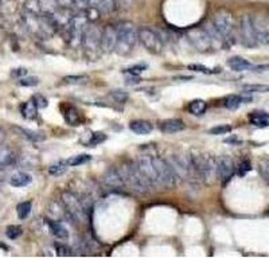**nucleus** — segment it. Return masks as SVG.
<instances>
[{
	"instance_id": "obj_45",
	"label": "nucleus",
	"mask_w": 269,
	"mask_h": 269,
	"mask_svg": "<svg viewBox=\"0 0 269 269\" xmlns=\"http://www.w3.org/2000/svg\"><path fill=\"white\" fill-rule=\"evenodd\" d=\"M33 102L37 105V108H47V105H49V101L43 97L42 94H35V96H33Z\"/></svg>"
},
{
	"instance_id": "obj_14",
	"label": "nucleus",
	"mask_w": 269,
	"mask_h": 269,
	"mask_svg": "<svg viewBox=\"0 0 269 269\" xmlns=\"http://www.w3.org/2000/svg\"><path fill=\"white\" fill-rule=\"evenodd\" d=\"M117 43V30L116 26H105L101 31V39H100V46L102 53H112L115 51Z\"/></svg>"
},
{
	"instance_id": "obj_2",
	"label": "nucleus",
	"mask_w": 269,
	"mask_h": 269,
	"mask_svg": "<svg viewBox=\"0 0 269 269\" xmlns=\"http://www.w3.org/2000/svg\"><path fill=\"white\" fill-rule=\"evenodd\" d=\"M117 170L120 172L121 181L124 183V187H127L128 190L137 193V194H145L152 189V185L141 174L139 167L136 166V163L127 162L124 164H121Z\"/></svg>"
},
{
	"instance_id": "obj_21",
	"label": "nucleus",
	"mask_w": 269,
	"mask_h": 269,
	"mask_svg": "<svg viewBox=\"0 0 269 269\" xmlns=\"http://www.w3.org/2000/svg\"><path fill=\"white\" fill-rule=\"evenodd\" d=\"M130 130L136 134H148L152 132L153 127L149 121L134 120L130 124Z\"/></svg>"
},
{
	"instance_id": "obj_5",
	"label": "nucleus",
	"mask_w": 269,
	"mask_h": 269,
	"mask_svg": "<svg viewBox=\"0 0 269 269\" xmlns=\"http://www.w3.org/2000/svg\"><path fill=\"white\" fill-rule=\"evenodd\" d=\"M100 39H101V30L96 26H86L81 38V46L89 60H97L100 56L101 53Z\"/></svg>"
},
{
	"instance_id": "obj_29",
	"label": "nucleus",
	"mask_w": 269,
	"mask_h": 269,
	"mask_svg": "<svg viewBox=\"0 0 269 269\" xmlns=\"http://www.w3.org/2000/svg\"><path fill=\"white\" fill-rule=\"evenodd\" d=\"M64 116H65L66 123H67L69 126H78L79 121H81V117H79L78 111H77V109L73 107L66 108Z\"/></svg>"
},
{
	"instance_id": "obj_20",
	"label": "nucleus",
	"mask_w": 269,
	"mask_h": 269,
	"mask_svg": "<svg viewBox=\"0 0 269 269\" xmlns=\"http://www.w3.org/2000/svg\"><path fill=\"white\" fill-rule=\"evenodd\" d=\"M104 182H105V185L109 186V187H113V189H124V183L121 181L120 172L115 167L109 168V170L105 172Z\"/></svg>"
},
{
	"instance_id": "obj_38",
	"label": "nucleus",
	"mask_w": 269,
	"mask_h": 269,
	"mask_svg": "<svg viewBox=\"0 0 269 269\" xmlns=\"http://www.w3.org/2000/svg\"><path fill=\"white\" fill-rule=\"evenodd\" d=\"M242 90L246 93H267L269 92L268 85H244Z\"/></svg>"
},
{
	"instance_id": "obj_6",
	"label": "nucleus",
	"mask_w": 269,
	"mask_h": 269,
	"mask_svg": "<svg viewBox=\"0 0 269 269\" xmlns=\"http://www.w3.org/2000/svg\"><path fill=\"white\" fill-rule=\"evenodd\" d=\"M62 203H64V215L69 219V222H82L85 219V210L81 204V201L71 193L62 194Z\"/></svg>"
},
{
	"instance_id": "obj_46",
	"label": "nucleus",
	"mask_w": 269,
	"mask_h": 269,
	"mask_svg": "<svg viewBox=\"0 0 269 269\" xmlns=\"http://www.w3.org/2000/svg\"><path fill=\"white\" fill-rule=\"evenodd\" d=\"M105 139H107L105 134H101V132H96V134H93L92 139H90L89 144H90V145H97V144H101L102 141H105Z\"/></svg>"
},
{
	"instance_id": "obj_39",
	"label": "nucleus",
	"mask_w": 269,
	"mask_h": 269,
	"mask_svg": "<svg viewBox=\"0 0 269 269\" xmlns=\"http://www.w3.org/2000/svg\"><path fill=\"white\" fill-rule=\"evenodd\" d=\"M147 67H148L147 64H136V65H132L130 66V67H127L124 71H126V73H130L131 75H139L140 73L145 71Z\"/></svg>"
},
{
	"instance_id": "obj_50",
	"label": "nucleus",
	"mask_w": 269,
	"mask_h": 269,
	"mask_svg": "<svg viewBox=\"0 0 269 269\" xmlns=\"http://www.w3.org/2000/svg\"><path fill=\"white\" fill-rule=\"evenodd\" d=\"M58 5L62 8H70L73 9V4H74V0H57Z\"/></svg>"
},
{
	"instance_id": "obj_27",
	"label": "nucleus",
	"mask_w": 269,
	"mask_h": 269,
	"mask_svg": "<svg viewBox=\"0 0 269 269\" xmlns=\"http://www.w3.org/2000/svg\"><path fill=\"white\" fill-rule=\"evenodd\" d=\"M251 123L253 126L260 127V128H267L269 126V117L267 112H253L251 115Z\"/></svg>"
},
{
	"instance_id": "obj_24",
	"label": "nucleus",
	"mask_w": 269,
	"mask_h": 269,
	"mask_svg": "<svg viewBox=\"0 0 269 269\" xmlns=\"http://www.w3.org/2000/svg\"><path fill=\"white\" fill-rule=\"evenodd\" d=\"M227 65L234 71H245V70H251L253 67L251 62L244 60L242 57H233L227 61Z\"/></svg>"
},
{
	"instance_id": "obj_28",
	"label": "nucleus",
	"mask_w": 269,
	"mask_h": 269,
	"mask_svg": "<svg viewBox=\"0 0 269 269\" xmlns=\"http://www.w3.org/2000/svg\"><path fill=\"white\" fill-rule=\"evenodd\" d=\"M20 112H22V116H23L24 119H27V120H34L38 115V108L33 101H28L24 102L23 105H22Z\"/></svg>"
},
{
	"instance_id": "obj_33",
	"label": "nucleus",
	"mask_w": 269,
	"mask_h": 269,
	"mask_svg": "<svg viewBox=\"0 0 269 269\" xmlns=\"http://www.w3.org/2000/svg\"><path fill=\"white\" fill-rule=\"evenodd\" d=\"M242 101H244V98H242L241 96H234V94H232V96H227V97L225 98L223 105H225L227 109L234 111V109H237V108L241 105Z\"/></svg>"
},
{
	"instance_id": "obj_43",
	"label": "nucleus",
	"mask_w": 269,
	"mask_h": 269,
	"mask_svg": "<svg viewBox=\"0 0 269 269\" xmlns=\"http://www.w3.org/2000/svg\"><path fill=\"white\" fill-rule=\"evenodd\" d=\"M259 170H260L261 177L264 178L265 182L269 181V162L267 159L261 160L260 164H259Z\"/></svg>"
},
{
	"instance_id": "obj_26",
	"label": "nucleus",
	"mask_w": 269,
	"mask_h": 269,
	"mask_svg": "<svg viewBox=\"0 0 269 269\" xmlns=\"http://www.w3.org/2000/svg\"><path fill=\"white\" fill-rule=\"evenodd\" d=\"M31 181H33V178L30 177L28 174H26V172H16L9 179V185L14 186V187H24V186L30 185Z\"/></svg>"
},
{
	"instance_id": "obj_37",
	"label": "nucleus",
	"mask_w": 269,
	"mask_h": 269,
	"mask_svg": "<svg viewBox=\"0 0 269 269\" xmlns=\"http://www.w3.org/2000/svg\"><path fill=\"white\" fill-rule=\"evenodd\" d=\"M189 69L193 71H198V73H203V74H215L219 73V69H210L207 66L201 65V64H191L189 65Z\"/></svg>"
},
{
	"instance_id": "obj_51",
	"label": "nucleus",
	"mask_w": 269,
	"mask_h": 269,
	"mask_svg": "<svg viewBox=\"0 0 269 269\" xmlns=\"http://www.w3.org/2000/svg\"><path fill=\"white\" fill-rule=\"evenodd\" d=\"M57 253H58V256H69L70 255V251L69 248L65 245H57Z\"/></svg>"
},
{
	"instance_id": "obj_41",
	"label": "nucleus",
	"mask_w": 269,
	"mask_h": 269,
	"mask_svg": "<svg viewBox=\"0 0 269 269\" xmlns=\"http://www.w3.org/2000/svg\"><path fill=\"white\" fill-rule=\"evenodd\" d=\"M22 233H23L22 227L18 226V225H11V226L7 227V232H5V234H7V237L11 238V240H15V238H18Z\"/></svg>"
},
{
	"instance_id": "obj_53",
	"label": "nucleus",
	"mask_w": 269,
	"mask_h": 269,
	"mask_svg": "<svg viewBox=\"0 0 269 269\" xmlns=\"http://www.w3.org/2000/svg\"><path fill=\"white\" fill-rule=\"evenodd\" d=\"M225 143H233V144H237V143H241V141H240V139H238V137H230V139H226V140H225Z\"/></svg>"
},
{
	"instance_id": "obj_25",
	"label": "nucleus",
	"mask_w": 269,
	"mask_h": 269,
	"mask_svg": "<svg viewBox=\"0 0 269 269\" xmlns=\"http://www.w3.org/2000/svg\"><path fill=\"white\" fill-rule=\"evenodd\" d=\"M14 130L18 132L20 137H23V139L28 140V141H33V143H38V141H42V140L45 139V136H43V134H38V132H34V131L26 130V128L15 127Z\"/></svg>"
},
{
	"instance_id": "obj_42",
	"label": "nucleus",
	"mask_w": 269,
	"mask_h": 269,
	"mask_svg": "<svg viewBox=\"0 0 269 269\" xmlns=\"http://www.w3.org/2000/svg\"><path fill=\"white\" fill-rule=\"evenodd\" d=\"M111 97L115 100V102H119V104H124L128 100V94L123 90H113L111 93Z\"/></svg>"
},
{
	"instance_id": "obj_8",
	"label": "nucleus",
	"mask_w": 269,
	"mask_h": 269,
	"mask_svg": "<svg viewBox=\"0 0 269 269\" xmlns=\"http://www.w3.org/2000/svg\"><path fill=\"white\" fill-rule=\"evenodd\" d=\"M89 20L86 18L85 12H79V14L74 15L71 20H70L69 26H67V34H69V43L73 47L81 45V38L84 34L85 28L88 26Z\"/></svg>"
},
{
	"instance_id": "obj_15",
	"label": "nucleus",
	"mask_w": 269,
	"mask_h": 269,
	"mask_svg": "<svg viewBox=\"0 0 269 269\" xmlns=\"http://www.w3.org/2000/svg\"><path fill=\"white\" fill-rule=\"evenodd\" d=\"M215 163H217L218 179H221L222 183H226L227 181H230V178L234 175V171H236L232 158H229L226 155H222V156H218L215 159Z\"/></svg>"
},
{
	"instance_id": "obj_40",
	"label": "nucleus",
	"mask_w": 269,
	"mask_h": 269,
	"mask_svg": "<svg viewBox=\"0 0 269 269\" xmlns=\"http://www.w3.org/2000/svg\"><path fill=\"white\" fill-rule=\"evenodd\" d=\"M20 86H27V88H33V86H37L39 84V78L38 77H22L19 78L18 82Z\"/></svg>"
},
{
	"instance_id": "obj_54",
	"label": "nucleus",
	"mask_w": 269,
	"mask_h": 269,
	"mask_svg": "<svg viewBox=\"0 0 269 269\" xmlns=\"http://www.w3.org/2000/svg\"><path fill=\"white\" fill-rule=\"evenodd\" d=\"M252 69H255L256 71H265V70H268V65L257 66V67H252Z\"/></svg>"
},
{
	"instance_id": "obj_13",
	"label": "nucleus",
	"mask_w": 269,
	"mask_h": 269,
	"mask_svg": "<svg viewBox=\"0 0 269 269\" xmlns=\"http://www.w3.org/2000/svg\"><path fill=\"white\" fill-rule=\"evenodd\" d=\"M136 166L139 167V170L141 171V174H143L144 177L147 178V181L152 185V187L160 186L158 174H156V170L153 167V163L151 156H148V155L140 156V158L137 159V162H136Z\"/></svg>"
},
{
	"instance_id": "obj_19",
	"label": "nucleus",
	"mask_w": 269,
	"mask_h": 269,
	"mask_svg": "<svg viewBox=\"0 0 269 269\" xmlns=\"http://www.w3.org/2000/svg\"><path fill=\"white\" fill-rule=\"evenodd\" d=\"M185 128V123L179 120V119H168V120L160 121V123H159V130L166 134H178V132H182Z\"/></svg>"
},
{
	"instance_id": "obj_3",
	"label": "nucleus",
	"mask_w": 269,
	"mask_h": 269,
	"mask_svg": "<svg viewBox=\"0 0 269 269\" xmlns=\"http://www.w3.org/2000/svg\"><path fill=\"white\" fill-rule=\"evenodd\" d=\"M117 30V43L115 51L120 56H128L136 46L139 41L137 31L139 28L136 27L132 22H121L116 26Z\"/></svg>"
},
{
	"instance_id": "obj_11",
	"label": "nucleus",
	"mask_w": 269,
	"mask_h": 269,
	"mask_svg": "<svg viewBox=\"0 0 269 269\" xmlns=\"http://www.w3.org/2000/svg\"><path fill=\"white\" fill-rule=\"evenodd\" d=\"M240 37H241V43L248 49H253L259 45L257 37H256L255 28L252 23V16L244 15L240 20Z\"/></svg>"
},
{
	"instance_id": "obj_22",
	"label": "nucleus",
	"mask_w": 269,
	"mask_h": 269,
	"mask_svg": "<svg viewBox=\"0 0 269 269\" xmlns=\"http://www.w3.org/2000/svg\"><path fill=\"white\" fill-rule=\"evenodd\" d=\"M47 225H49V229H50L51 234L56 236L57 238L66 240V238L69 237V233L66 230V227L64 226L58 219H49V221H47Z\"/></svg>"
},
{
	"instance_id": "obj_35",
	"label": "nucleus",
	"mask_w": 269,
	"mask_h": 269,
	"mask_svg": "<svg viewBox=\"0 0 269 269\" xmlns=\"http://www.w3.org/2000/svg\"><path fill=\"white\" fill-rule=\"evenodd\" d=\"M24 11L35 15H42L41 5H39V0H27V1L24 3Z\"/></svg>"
},
{
	"instance_id": "obj_9",
	"label": "nucleus",
	"mask_w": 269,
	"mask_h": 269,
	"mask_svg": "<svg viewBox=\"0 0 269 269\" xmlns=\"http://www.w3.org/2000/svg\"><path fill=\"white\" fill-rule=\"evenodd\" d=\"M137 37H139V41L141 42V45L151 54H160L162 53L163 41L156 31H153L148 27H143L137 31Z\"/></svg>"
},
{
	"instance_id": "obj_36",
	"label": "nucleus",
	"mask_w": 269,
	"mask_h": 269,
	"mask_svg": "<svg viewBox=\"0 0 269 269\" xmlns=\"http://www.w3.org/2000/svg\"><path fill=\"white\" fill-rule=\"evenodd\" d=\"M16 211H18V217L20 219H26L31 213V202H22V203L18 204L16 207Z\"/></svg>"
},
{
	"instance_id": "obj_7",
	"label": "nucleus",
	"mask_w": 269,
	"mask_h": 269,
	"mask_svg": "<svg viewBox=\"0 0 269 269\" xmlns=\"http://www.w3.org/2000/svg\"><path fill=\"white\" fill-rule=\"evenodd\" d=\"M151 159H152L153 167H155L156 174H158L159 183L162 186H166V187H170V189H174L178 185L179 178L177 177V174L174 172L167 160L158 158V156H151Z\"/></svg>"
},
{
	"instance_id": "obj_44",
	"label": "nucleus",
	"mask_w": 269,
	"mask_h": 269,
	"mask_svg": "<svg viewBox=\"0 0 269 269\" xmlns=\"http://www.w3.org/2000/svg\"><path fill=\"white\" fill-rule=\"evenodd\" d=\"M232 132V127L230 126H217L209 131L210 134H226Z\"/></svg>"
},
{
	"instance_id": "obj_16",
	"label": "nucleus",
	"mask_w": 269,
	"mask_h": 269,
	"mask_svg": "<svg viewBox=\"0 0 269 269\" xmlns=\"http://www.w3.org/2000/svg\"><path fill=\"white\" fill-rule=\"evenodd\" d=\"M252 23L255 28L256 37H257V42L259 45H268L269 43V23L268 19L265 16H256L252 18Z\"/></svg>"
},
{
	"instance_id": "obj_49",
	"label": "nucleus",
	"mask_w": 269,
	"mask_h": 269,
	"mask_svg": "<svg viewBox=\"0 0 269 269\" xmlns=\"http://www.w3.org/2000/svg\"><path fill=\"white\" fill-rule=\"evenodd\" d=\"M27 74V70L24 69V67H20V69H15L11 71V77H14V78H22L24 75Z\"/></svg>"
},
{
	"instance_id": "obj_23",
	"label": "nucleus",
	"mask_w": 269,
	"mask_h": 269,
	"mask_svg": "<svg viewBox=\"0 0 269 269\" xmlns=\"http://www.w3.org/2000/svg\"><path fill=\"white\" fill-rule=\"evenodd\" d=\"M15 156L14 152L11 149L4 145L3 143H0V168L9 167L11 164H14Z\"/></svg>"
},
{
	"instance_id": "obj_4",
	"label": "nucleus",
	"mask_w": 269,
	"mask_h": 269,
	"mask_svg": "<svg viewBox=\"0 0 269 269\" xmlns=\"http://www.w3.org/2000/svg\"><path fill=\"white\" fill-rule=\"evenodd\" d=\"M211 23L214 24V27L218 31L219 35L222 37L225 46H229L234 42L233 38H234V33H236V20H234V16L229 9L221 8L215 11Z\"/></svg>"
},
{
	"instance_id": "obj_34",
	"label": "nucleus",
	"mask_w": 269,
	"mask_h": 269,
	"mask_svg": "<svg viewBox=\"0 0 269 269\" xmlns=\"http://www.w3.org/2000/svg\"><path fill=\"white\" fill-rule=\"evenodd\" d=\"M90 159H92L90 155H85V153H82V155H77V156H73V158L67 159L66 163H67V166H70V167H77V166H81V164L88 163Z\"/></svg>"
},
{
	"instance_id": "obj_52",
	"label": "nucleus",
	"mask_w": 269,
	"mask_h": 269,
	"mask_svg": "<svg viewBox=\"0 0 269 269\" xmlns=\"http://www.w3.org/2000/svg\"><path fill=\"white\" fill-rule=\"evenodd\" d=\"M141 82V78H139V75H132V77H128L127 78V84L128 85H136Z\"/></svg>"
},
{
	"instance_id": "obj_12",
	"label": "nucleus",
	"mask_w": 269,
	"mask_h": 269,
	"mask_svg": "<svg viewBox=\"0 0 269 269\" xmlns=\"http://www.w3.org/2000/svg\"><path fill=\"white\" fill-rule=\"evenodd\" d=\"M166 160L171 166V168L177 174V177L179 179H187L191 174H194L189 156H185V155H171Z\"/></svg>"
},
{
	"instance_id": "obj_30",
	"label": "nucleus",
	"mask_w": 269,
	"mask_h": 269,
	"mask_svg": "<svg viewBox=\"0 0 269 269\" xmlns=\"http://www.w3.org/2000/svg\"><path fill=\"white\" fill-rule=\"evenodd\" d=\"M189 112L195 116H201L206 112V102L203 100H194L189 104Z\"/></svg>"
},
{
	"instance_id": "obj_32",
	"label": "nucleus",
	"mask_w": 269,
	"mask_h": 269,
	"mask_svg": "<svg viewBox=\"0 0 269 269\" xmlns=\"http://www.w3.org/2000/svg\"><path fill=\"white\" fill-rule=\"evenodd\" d=\"M66 171H67V163L66 162H58L49 168V174L51 177H61Z\"/></svg>"
},
{
	"instance_id": "obj_48",
	"label": "nucleus",
	"mask_w": 269,
	"mask_h": 269,
	"mask_svg": "<svg viewBox=\"0 0 269 269\" xmlns=\"http://www.w3.org/2000/svg\"><path fill=\"white\" fill-rule=\"evenodd\" d=\"M251 171V163L248 162V160H244V162L240 164V167H238V174L240 175H245L246 172Z\"/></svg>"
},
{
	"instance_id": "obj_47",
	"label": "nucleus",
	"mask_w": 269,
	"mask_h": 269,
	"mask_svg": "<svg viewBox=\"0 0 269 269\" xmlns=\"http://www.w3.org/2000/svg\"><path fill=\"white\" fill-rule=\"evenodd\" d=\"M82 79H85V75H67V77L64 78V82H66V84H75V82H79Z\"/></svg>"
},
{
	"instance_id": "obj_17",
	"label": "nucleus",
	"mask_w": 269,
	"mask_h": 269,
	"mask_svg": "<svg viewBox=\"0 0 269 269\" xmlns=\"http://www.w3.org/2000/svg\"><path fill=\"white\" fill-rule=\"evenodd\" d=\"M47 16L51 19V22L54 23L57 30H60V28H67L70 20L74 16V14H73V9L60 7V8H57L53 14L47 15Z\"/></svg>"
},
{
	"instance_id": "obj_31",
	"label": "nucleus",
	"mask_w": 269,
	"mask_h": 269,
	"mask_svg": "<svg viewBox=\"0 0 269 269\" xmlns=\"http://www.w3.org/2000/svg\"><path fill=\"white\" fill-rule=\"evenodd\" d=\"M39 5L43 15H51L57 8H60L57 0H39Z\"/></svg>"
},
{
	"instance_id": "obj_1",
	"label": "nucleus",
	"mask_w": 269,
	"mask_h": 269,
	"mask_svg": "<svg viewBox=\"0 0 269 269\" xmlns=\"http://www.w3.org/2000/svg\"><path fill=\"white\" fill-rule=\"evenodd\" d=\"M190 158L191 167L197 178H200L204 185L211 186L218 181V171H217V163L210 155L200 151H193Z\"/></svg>"
},
{
	"instance_id": "obj_10",
	"label": "nucleus",
	"mask_w": 269,
	"mask_h": 269,
	"mask_svg": "<svg viewBox=\"0 0 269 269\" xmlns=\"http://www.w3.org/2000/svg\"><path fill=\"white\" fill-rule=\"evenodd\" d=\"M187 38H189L191 45L200 53H207L210 49H213L209 34L206 33L203 26L202 27H193L190 30H187Z\"/></svg>"
},
{
	"instance_id": "obj_18",
	"label": "nucleus",
	"mask_w": 269,
	"mask_h": 269,
	"mask_svg": "<svg viewBox=\"0 0 269 269\" xmlns=\"http://www.w3.org/2000/svg\"><path fill=\"white\" fill-rule=\"evenodd\" d=\"M88 8L96 9L100 15L112 14L116 9V0H85Z\"/></svg>"
}]
</instances>
